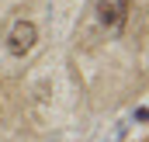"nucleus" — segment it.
I'll return each instance as SVG.
<instances>
[{
	"mask_svg": "<svg viewBox=\"0 0 149 142\" xmlns=\"http://www.w3.org/2000/svg\"><path fill=\"white\" fill-rule=\"evenodd\" d=\"M38 42V28L31 24V21H14V28H10V35H7V52L10 56H28L31 49H35Z\"/></svg>",
	"mask_w": 149,
	"mask_h": 142,
	"instance_id": "2",
	"label": "nucleus"
},
{
	"mask_svg": "<svg viewBox=\"0 0 149 142\" xmlns=\"http://www.w3.org/2000/svg\"><path fill=\"white\" fill-rule=\"evenodd\" d=\"M132 14V0H97V24L108 35H121Z\"/></svg>",
	"mask_w": 149,
	"mask_h": 142,
	"instance_id": "1",
	"label": "nucleus"
}]
</instances>
